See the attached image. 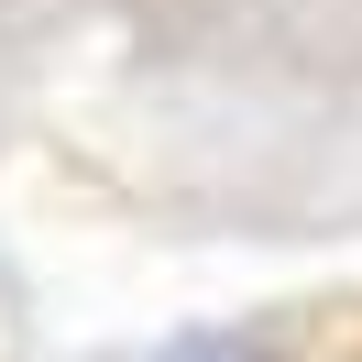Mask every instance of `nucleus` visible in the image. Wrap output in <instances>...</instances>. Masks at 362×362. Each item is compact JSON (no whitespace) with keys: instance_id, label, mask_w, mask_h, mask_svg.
<instances>
[{"instance_id":"nucleus-1","label":"nucleus","mask_w":362,"mask_h":362,"mask_svg":"<svg viewBox=\"0 0 362 362\" xmlns=\"http://www.w3.org/2000/svg\"><path fill=\"white\" fill-rule=\"evenodd\" d=\"M154 362H274L264 340H242V329H187V340H165Z\"/></svg>"}]
</instances>
